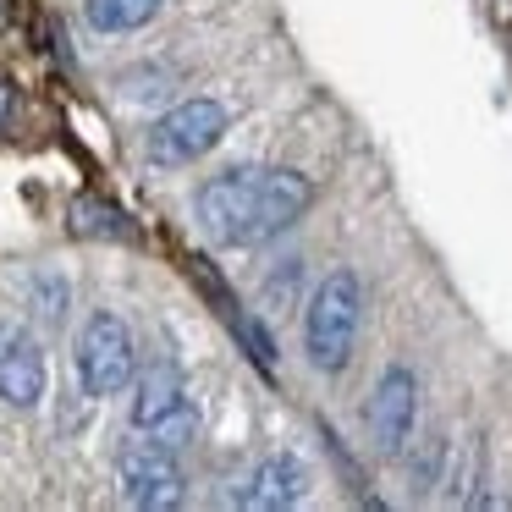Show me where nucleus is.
Returning a JSON list of instances; mask_svg holds the SVG:
<instances>
[{"mask_svg": "<svg viewBox=\"0 0 512 512\" xmlns=\"http://www.w3.org/2000/svg\"><path fill=\"white\" fill-rule=\"evenodd\" d=\"M303 490H309V468H303V457L276 452V457H265V463L248 474V490L237 501H243V507H259V512H281V507H298Z\"/></svg>", "mask_w": 512, "mask_h": 512, "instance_id": "obj_9", "label": "nucleus"}, {"mask_svg": "<svg viewBox=\"0 0 512 512\" xmlns=\"http://www.w3.org/2000/svg\"><path fill=\"white\" fill-rule=\"evenodd\" d=\"M45 353L28 331L17 325H0V402L6 408H39L45 402Z\"/></svg>", "mask_w": 512, "mask_h": 512, "instance_id": "obj_8", "label": "nucleus"}, {"mask_svg": "<svg viewBox=\"0 0 512 512\" xmlns=\"http://www.w3.org/2000/svg\"><path fill=\"white\" fill-rule=\"evenodd\" d=\"M116 474H122V490L133 507H177L182 496H188V479H182L177 468V452L160 441H127L122 457H116Z\"/></svg>", "mask_w": 512, "mask_h": 512, "instance_id": "obj_7", "label": "nucleus"}, {"mask_svg": "<svg viewBox=\"0 0 512 512\" xmlns=\"http://www.w3.org/2000/svg\"><path fill=\"white\" fill-rule=\"evenodd\" d=\"M12 105H17V94H12V83L0 78V127H6V116H12Z\"/></svg>", "mask_w": 512, "mask_h": 512, "instance_id": "obj_11", "label": "nucleus"}, {"mask_svg": "<svg viewBox=\"0 0 512 512\" xmlns=\"http://www.w3.org/2000/svg\"><path fill=\"white\" fill-rule=\"evenodd\" d=\"M314 182L292 166H232L193 193L199 232L215 248H265L303 221Z\"/></svg>", "mask_w": 512, "mask_h": 512, "instance_id": "obj_1", "label": "nucleus"}, {"mask_svg": "<svg viewBox=\"0 0 512 512\" xmlns=\"http://www.w3.org/2000/svg\"><path fill=\"white\" fill-rule=\"evenodd\" d=\"M364 424H369V446L380 457H402V446L413 441V424H419V375L408 364H386L369 391V408H364Z\"/></svg>", "mask_w": 512, "mask_h": 512, "instance_id": "obj_6", "label": "nucleus"}, {"mask_svg": "<svg viewBox=\"0 0 512 512\" xmlns=\"http://www.w3.org/2000/svg\"><path fill=\"white\" fill-rule=\"evenodd\" d=\"M72 364H78V386L89 391V397H116V391L133 386L138 347H133V331H127L122 314L94 309L89 320H83V331H78Z\"/></svg>", "mask_w": 512, "mask_h": 512, "instance_id": "obj_3", "label": "nucleus"}, {"mask_svg": "<svg viewBox=\"0 0 512 512\" xmlns=\"http://www.w3.org/2000/svg\"><path fill=\"white\" fill-rule=\"evenodd\" d=\"M133 430L149 435V441L160 446H188L193 430H199V413H193L188 402V386H182V369L171 364V358H160V364H149L144 375H138V397H133Z\"/></svg>", "mask_w": 512, "mask_h": 512, "instance_id": "obj_5", "label": "nucleus"}, {"mask_svg": "<svg viewBox=\"0 0 512 512\" xmlns=\"http://www.w3.org/2000/svg\"><path fill=\"white\" fill-rule=\"evenodd\" d=\"M221 138H226V105L210 100V94H199V100L171 105L160 122H149L144 155H149V166H193V160H204Z\"/></svg>", "mask_w": 512, "mask_h": 512, "instance_id": "obj_4", "label": "nucleus"}, {"mask_svg": "<svg viewBox=\"0 0 512 512\" xmlns=\"http://www.w3.org/2000/svg\"><path fill=\"white\" fill-rule=\"evenodd\" d=\"M358 331H364V281L358 270H331L303 309V353L320 375H336L353 364Z\"/></svg>", "mask_w": 512, "mask_h": 512, "instance_id": "obj_2", "label": "nucleus"}, {"mask_svg": "<svg viewBox=\"0 0 512 512\" xmlns=\"http://www.w3.org/2000/svg\"><path fill=\"white\" fill-rule=\"evenodd\" d=\"M166 0H83L94 34H138L144 23H155Z\"/></svg>", "mask_w": 512, "mask_h": 512, "instance_id": "obj_10", "label": "nucleus"}]
</instances>
